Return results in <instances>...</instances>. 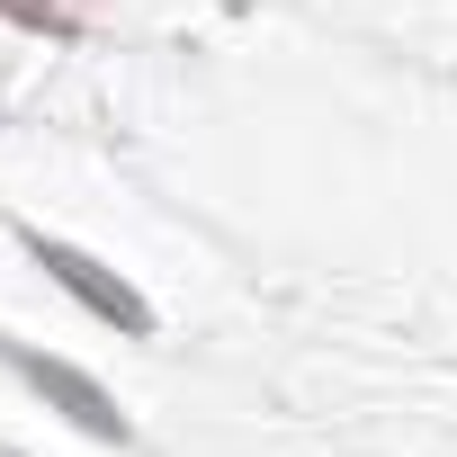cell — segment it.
I'll return each instance as SVG.
<instances>
[{
	"instance_id": "1",
	"label": "cell",
	"mask_w": 457,
	"mask_h": 457,
	"mask_svg": "<svg viewBox=\"0 0 457 457\" xmlns=\"http://www.w3.org/2000/svg\"><path fill=\"white\" fill-rule=\"evenodd\" d=\"M19 243H28V261H37V270H46V278H54L72 305H90L108 332H126V341H153V305H144V296H135V287H126L108 261H90L81 243H54V234H19Z\"/></svg>"
},
{
	"instance_id": "2",
	"label": "cell",
	"mask_w": 457,
	"mask_h": 457,
	"mask_svg": "<svg viewBox=\"0 0 457 457\" xmlns=\"http://www.w3.org/2000/svg\"><path fill=\"white\" fill-rule=\"evenodd\" d=\"M0 359H10V368H19V377L72 421V430H90V439H108V448H135V421L117 412V395H108L99 377H81L72 359H46V350H28V341H10V332H0Z\"/></svg>"
},
{
	"instance_id": "3",
	"label": "cell",
	"mask_w": 457,
	"mask_h": 457,
	"mask_svg": "<svg viewBox=\"0 0 457 457\" xmlns=\"http://www.w3.org/2000/svg\"><path fill=\"white\" fill-rule=\"evenodd\" d=\"M0 19H10V28H28V37H81V19L63 10V0H0Z\"/></svg>"
}]
</instances>
